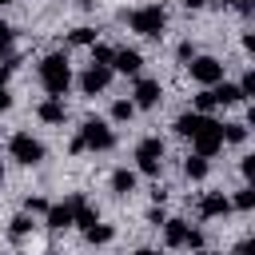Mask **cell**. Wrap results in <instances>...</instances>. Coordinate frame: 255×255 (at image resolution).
Returning <instances> with one entry per match:
<instances>
[{
	"mask_svg": "<svg viewBox=\"0 0 255 255\" xmlns=\"http://www.w3.org/2000/svg\"><path fill=\"white\" fill-rule=\"evenodd\" d=\"M219 4H227V8H239V12H251V4H255V0H219Z\"/></svg>",
	"mask_w": 255,
	"mask_h": 255,
	"instance_id": "36",
	"label": "cell"
},
{
	"mask_svg": "<svg viewBox=\"0 0 255 255\" xmlns=\"http://www.w3.org/2000/svg\"><path fill=\"white\" fill-rule=\"evenodd\" d=\"M135 167H139V175L159 179V171H163V139L159 135H147L135 143Z\"/></svg>",
	"mask_w": 255,
	"mask_h": 255,
	"instance_id": "4",
	"label": "cell"
},
{
	"mask_svg": "<svg viewBox=\"0 0 255 255\" xmlns=\"http://www.w3.org/2000/svg\"><path fill=\"white\" fill-rule=\"evenodd\" d=\"M139 68H143V56H139L135 48H116V56H112V72L139 76Z\"/></svg>",
	"mask_w": 255,
	"mask_h": 255,
	"instance_id": "10",
	"label": "cell"
},
{
	"mask_svg": "<svg viewBox=\"0 0 255 255\" xmlns=\"http://www.w3.org/2000/svg\"><path fill=\"white\" fill-rule=\"evenodd\" d=\"M159 100H163L159 80L139 76V80H135V88H131V104H135V108H143V112H151V108H159Z\"/></svg>",
	"mask_w": 255,
	"mask_h": 255,
	"instance_id": "8",
	"label": "cell"
},
{
	"mask_svg": "<svg viewBox=\"0 0 255 255\" xmlns=\"http://www.w3.org/2000/svg\"><path fill=\"white\" fill-rule=\"evenodd\" d=\"M215 108H219L215 92H211V88H199V96H195V112H203V116H207V112H215Z\"/></svg>",
	"mask_w": 255,
	"mask_h": 255,
	"instance_id": "24",
	"label": "cell"
},
{
	"mask_svg": "<svg viewBox=\"0 0 255 255\" xmlns=\"http://www.w3.org/2000/svg\"><path fill=\"white\" fill-rule=\"evenodd\" d=\"M108 84H112V68H104V64H88V72L80 76V92L84 96H100Z\"/></svg>",
	"mask_w": 255,
	"mask_h": 255,
	"instance_id": "9",
	"label": "cell"
},
{
	"mask_svg": "<svg viewBox=\"0 0 255 255\" xmlns=\"http://www.w3.org/2000/svg\"><path fill=\"white\" fill-rule=\"evenodd\" d=\"M8 44H12V24L0 20V48H8Z\"/></svg>",
	"mask_w": 255,
	"mask_h": 255,
	"instance_id": "35",
	"label": "cell"
},
{
	"mask_svg": "<svg viewBox=\"0 0 255 255\" xmlns=\"http://www.w3.org/2000/svg\"><path fill=\"white\" fill-rule=\"evenodd\" d=\"M211 92H215V100H219V104H239V100H243V96H239V84H227V80L211 84Z\"/></svg>",
	"mask_w": 255,
	"mask_h": 255,
	"instance_id": "18",
	"label": "cell"
},
{
	"mask_svg": "<svg viewBox=\"0 0 255 255\" xmlns=\"http://www.w3.org/2000/svg\"><path fill=\"white\" fill-rule=\"evenodd\" d=\"M131 116H135V104H131V100H116V104H112V120H116V124H128Z\"/></svg>",
	"mask_w": 255,
	"mask_h": 255,
	"instance_id": "25",
	"label": "cell"
},
{
	"mask_svg": "<svg viewBox=\"0 0 255 255\" xmlns=\"http://www.w3.org/2000/svg\"><path fill=\"white\" fill-rule=\"evenodd\" d=\"M191 143H195V155H207V159H211V155L223 147V131H219V124L207 116V120H203V128L191 135Z\"/></svg>",
	"mask_w": 255,
	"mask_h": 255,
	"instance_id": "7",
	"label": "cell"
},
{
	"mask_svg": "<svg viewBox=\"0 0 255 255\" xmlns=\"http://www.w3.org/2000/svg\"><path fill=\"white\" fill-rule=\"evenodd\" d=\"M128 24H131V32H139V36H147V40H159L163 28H167V12H163L159 4H143V8H135V12L128 16Z\"/></svg>",
	"mask_w": 255,
	"mask_h": 255,
	"instance_id": "3",
	"label": "cell"
},
{
	"mask_svg": "<svg viewBox=\"0 0 255 255\" xmlns=\"http://www.w3.org/2000/svg\"><path fill=\"white\" fill-rule=\"evenodd\" d=\"M112 235H116V231H112L108 223H92V227L84 231V239H88V243H112Z\"/></svg>",
	"mask_w": 255,
	"mask_h": 255,
	"instance_id": "23",
	"label": "cell"
},
{
	"mask_svg": "<svg viewBox=\"0 0 255 255\" xmlns=\"http://www.w3.org/2000/svg\"><path fill=\"white\" fill-rule=\"evenodd\" d=\"M187 72H191V80H195L199 88H211V84L223 80V64H219L215 56H191V60H187Z\"/></svg>",
	"mask_w": 255,
	"mask_h": 255,
	"instance_id": "6",
	"label": "cell"
},
{
	"mask_svg": "<svg viewBox=\"0 0 255 255\" xmlns=\"http://www.w3.org/2000/svg\"><path fill=\"white\" fill-rule=\"evenodd\" d=\"M231 207H239V211H251V207H255V187H251V183H243V187L235 191Z\"/></svg>",
	"mask_w": 255,
	"mask_h": 255,
	"instance_id": "22",
	"label": "cell"
},
{
	"mask_svg": "<svg viewBox=\"0 0 255 255\" xmlns=\"http://www.w3.org/2000/svg\"><path fill=\"white\" fill-rule=\"evenodd\" d=\"M235 255H255V239H239L235 243Z\"/></svg>",
	"mask_w": 255,
	"mask_h": 255,
	"instance_id": "32",
	"label": "cell"
},
{
	"mask_svg": "<svg viewBox=\"0 0 255 255\" xmlns=\"http://www.w3.org/2000/svg\"><path fill=\"white\" fill-rule=\"evenodd\" d=\"M223 143H247V124H219Z\"/></svg>",
	"mask_w": 255,
	"mask_h": 255,
	"instance_id": "20",
	"label": "cell"
},
{
	"mask_svg": "<svg viewBox=\"0 0 255 255\" xmlns=\"http://www.w3.org/2000/svg\"><path fill=\"white\" fill-rule=\"evenodd\" d=\"M239 171H243V179L251 183V179H255V155H243V163H239Z\"/></svg>",
	"mask_w": 255,
	"mask_h": 255,
	"instance_id": "30",
	"label": "cell"
},
{
	"mask_svg": "<svg viewBox=\"0 0 255 255\" xmlns=\"http://www.w3.org/2000/svg\"><path fill=\"white\" fill-rule=\"evenodd\" d=\"M112 56H116V48H108V44H92V64L112 68Z\"/></svg>",
	"mask_w": 255,
	"mask_h": 255,
	"instance_id": "26",
	"label": "cell"
},
{
	"mask_svg": "<svg viewBox=\"0 0 255 255\" xmlns=\"http://www.w3.org/2000/svg\"><path fill=\"white\" fill-rule=\"evenodd\" d=\"M183 247H187V251H199V247H203V231H199V227H187V239H183Z\"/></svg>",
	"mask_w": 255,
	"mask_h": 255,
	"instance_id": "28",
	"label": "cell"
},
{
	"mask_svg": "<svg viewBox=\"0 0 255 255\" xmlns=\"http://www.w3.org/2000/svg\"><path fill=\"white\" fill-rule=\"evenodd\" d=\"M8 155H12L16 163H24V167H36V163L44 159V143H40L32 131H16V135L8 139Z\"/></svg>",
	"mask_w": 255,
	"mask_h": 255,
	"instance_id": "5",
	"label": "cell"
},
{
	"mask_svg": "<svg viewBox=\"0 0 255 255\" xmlns=\"http://www.w3.org/2000/svg\"><path fill=\"white\" fill-rule=\"evenodd\" d=\"M36 116H40L44 124H64V120H68V108H64V100H60V96H48V100L36 108Z\"/></svg>",
	"mask_w": 255,
	"mask_h": 255,
	"instance_id": "12",
	"label": "cell"
},
{
	"mask_svg": "<svg viewBox=\"0 0 255 255\" xmlns=\"http://www.w3.org/2000/svg\"><path fill=\"white\" fill-rule=\"evenodd\" d=\"M44 219H48V227H56V231L72 227V203H52V207L44 211Z\"/></svg>",
	"mask_w": 255,
	"mask_h": 255,
	"instance_id": "14",
	"label": "cell"
},
{
	"mask_svg": "<svg viewBox=\"0 0 255 255\" xmlns=\"http://www.w3.org/2000/svg\"><path fill=\"white\" fill-rule=\"evenodd\" d=\"M32 227H36V223H32V215H28V211H20V215L8 223V235L20 243V239H28V235H32Z\"/></svg>",
	"mask_w": 255,
	"mask_h": 255,
	"instance_id": "17",
	"label": "cell"
},
{
	"mask_svg": "<svg viewBox=\"0 0 255 255\" xmlns=\"http://www.w3.org/2000/svg\"><path fill=\"white\" fill-rule=\"evenodd\" d=\"M48 207H52V203H48L44 195H28V199H24V211H28V215H44Z\"/></svg>",
	"mask_w": 255,
	"mask_h": 255,
	"instance_id": "27",
	"label": "cell"
},
{
	"mask_svg": "<svg viewBox=\"0 0 255 255\" xmlns=\"http://www.w3.org/2000/svg\"><path fill=\"white\" fill-rule=\"evenodd\" d=\"M4 4H12V0H0V8H4Z\"/></svg>",
	"mask_w": 255,
	"mask_h": 255,
	"instance_id": "43",
	"label": "cell"
},
{
	"mask_svg": "<svg viewBox=\"0 0 255 255\" xmlns=\"http://www.w3.org/2000/svg\"><path fill=\"white\" fill-rule=\"evenodd\" d=\"M191 56H195V44H191V40H183V44H179V60H183V64H187V60H191Z\"/></svg>",
	"mask_w": 255,
	"mask_h": 255,
	"instance_id": "33",
	"label": "cell"
},
{
	"mask_svg": "<svg viewBox=\"0 0 255 255\" xmlns=\"http://www.w3.org/2000/svg\"><path fill=\"white\" fill-rule=\"evenodd\" d=\"M76 4H84V8H92V4H96V0H76Z\"/></svg>",
	"mask_w": 255,
	"mask_h": 255,
	"instance_id": "41",
	"label": "cell"
},
{
	"mask_svg": "<svg viewBox=\"0 0 255 255\" xmlns=\"http://www.w3.org/2000/svg\"><path fill=\"white\" fill-rule=\"evenodd\" d=\"M112 147H116V135H112V128L104 120H84V128L68 143L72 155H80V151H112Z\"/></svg>",
	"mask_w": 255,
	"mask_h": 255,
	"instance_id": "1",
	"label": "cell"
},
{
	"mask_svg": "<svg viewBox=\"0 0 255 255\" xmlns=\"http://www.w3.org/2000/svg\"><path fill=\"white\" fill-rule=\"evenodd\" d=\"M191 255H215V251H207V247H199V251H191Z\"/></svg>",
	"mask_w": 255,
	"mask_h": 255,
	"instance_id": "40",
	"label": "cell"
},
{
	"mask_svg": "<svg viewBox=\"0 0 255 255\" xmlns=\"http://www.w3.org/2000/svg\"><path fill=\"white\" fill-rule=\"evenodd\" d=\"M68 44H80V48H88V44H96V28H88V24H80V28H72V32H68Z\"/></svg>",
	"mask_w": 255,
	"mask_h": 255,
	"instance_id": "21",
	"label": "cell"
},
{
	"mask_svg": "<svg viewBox=\"0 0 255 255\" xmlns=\"http://www.w3.org/2000/svg\"><path fill=\"white\" fill-rule=\"evenodd\" d=\"M135 255H159V247H139Z\"/></svg>",
	"mask_w": 255,
	"mask_h": 255,
	"instance_id": "39",
	"label": "cell"
},
{
	"mask_svg": "<svg viewBox=\"0 0 255 255\" xmlns=\"http://www.w3.org/2000/svg\"><path fill=\"white\" fill-rule=\"evenodd\" d=\"M0 179H4V163H0Z\"/></svg>",
	"mask_w": 255,
	"mask_h": 255,
	"instance_id": "42",
	"label": "cell"
},
{
	"mask_svg": "<svg viewBox=\"0 0 255 255\" xmlns=\"http://www.w3.org/2000/svg\"><path fill=\"white\" fill-rule=\"evenodd\" d=\"M12 68H16V56H8V60H0V88L8 84V76H12Z\"/></svg>",
	"mask_w": 255,
	"mask_h": 255,
	"instance_id": "31",
	"label": "cell"
},
{
	"mask_svg": "<svg viewBox=\"0 0 255 255\" xmlns=\"http://www.w3.org/2000/svg\"><path fill=\"white\" fill-rule=\"evenodd\" d=\"M12 108V96H8V88H0V112H8Z\"/></svg>",
	"mask_w": 255,
	"mask_h": 255,
	"instance_id": "37",
	"label": "cell"
},
{
	"mask_svg": "<svg viewBox=\"0 0 255 255\" xmlns=\"http://www.w3.org/2000/svg\"><path fill=\"white\" fill-rule=\"evenodd\" d=\"M40 84H44L48 96H60L64 100V92L72 88V68H68V56L64 52H52V56L40 60Z\"/></svg>",
	"mask_w": 255,
	"mask_h": 255,
	"instance_id": "2",
	"label": "cell"
},
{
	"mask_svg": "<svg viewBox=\"0 0 255 255\" xmlns=\"http://www.w3.org/2000/svg\"><path fill=\"white\" fill-rule=\"evenodd\" d=\"M159 227H163V243L167 247H183V239H187V223L183 219H163Z\"/></svg>",
	"mask_w": 255,
	"mask_h": 255,
	"instance_id": "15",
	"label": "cell"
},
{
	"mask_svg": "<svg viewBox=\"0 0 255 255\" xmlns=\"http://www.w3.org/2000/svg\"><path fill=\"white\" fill-rule=\"evenodd\" d=\"M203 120H207L203 112H183V116L175 120V135H183V139H191V135H195V131L203 128Z\"/></svg>",
	"mask_w": 255,
	"mask_h": 255,
	"instance_id": "13",
	"label": "cell"
},
{
	"mask_svg": "<svg viewBox=\"0 0 255 255\" xmlns=\"http://www.w3.org/2000/svg\"><path fill=\"white\" fill-rule=\"evenodd\" d=\"M203 4H207V0H183V8H187V12H199Z\"/></svg>",
	"mask_w": 255,
	"mask_h": 255,
	"instance_id": "38",
	"label": "cell"
},
{
	"mask_svg": "<svg viewBox=\"0 0 255 255\" xmlns=\"http://www.w3.org/2000/svg\"><path fill=\"white\" fill-rule=\"evenodd\" d=\"M239 96L247 100V96H255V72H247L243 80H239Z\"/></svg>",
	"mask_w": 255,
	"mask_h": 255,
	"instance_id": "29",
	"label": "cell"
},
{
	"mask_svg": "<svg viewBox=\"0 0 255 255\" xmlns=\"http://www.w3.org/2000/svg\"><path fill=\"white\" fill-rule=\"evenodd\" d=\"M112 191H116V195H131V191H135V171L116 167V171H112Z\"/></svg>",
	"mask_w": 255,
	"mask_h": 255,
	"instance_id": "16",
	"label": "cell"
},
{
	"mask_svg": "<svg viewBox=\"0 0 255 255\" xmlns=\"http://www.w3.org/2000/svg\"><path fill=\"white\" fill-rule=\"evenodd\" d=\"M183 175L187 179H203L207 175V155H187L183 159Z\"/></svg>",
	"mask_w": 255,
	"mask_h": 255,
	"instance_id": "19",
	"label": "cell"
},
{
	"mask_svg": "<svg viewBox=\"0 0 255 255\" xmlns=\"http://www.w3.org/2000/svg\"><path fill=\"white\" fill-rule=\"evenodd\" d=\"M227 211H231V199H227L223 191H207V195L199 199V215H203V219H223Z\"/></svg>",
	"mask_w": 255,
	"mask_h": 255,
	"instance_id": "11",
	"label": "cell"
},
{
	"mask_svg": "<svg viewBox=\"0 0 255 255\" xmlns=\"http://www.w3.org/2000/svg\"><path fill=\"white\" fill-rule=\"evenodd\" d=\"M163 219H167V215H163V207H151V211H147V223H151V227H159Z\"/></svg>",
	"mask_w": 255,
	"mask_h": 255,
	"instance_id": "34",
	"label": "cell"
}]
</instances>
